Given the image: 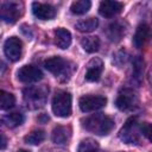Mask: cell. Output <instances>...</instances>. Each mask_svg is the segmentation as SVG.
Wrapping results in <instances>:
<instances>
[{"instance_id":"obj_7","label":"cell","mask_w":152,"mask_h":152,"mask_svg":"<svg viewBox=\"0 0 152 152\" xmlns=\"http://www.w3.org/2000/svg\"><path fill=\"white\" fill-rule=\"evenodd\" d=\"M23 4L18 1H5L1 5V19L5 23L13 24L23 14Z\"/></svg>"},{"instance_id":"obj_5","label":"cell","mask_w":152,"mask_h":152,"mask_svg":"<svg viewBox=\"0 0 152 152\" xmlns=\"http://www.w3.org/2000/svg\"><path fill=\"white\" fill-rule=\"evenodd\" d=\"M140 124L138 122L137 116L129 118L122 128L120 129L119 137L120 139L126 144H138L140 141Z\"/></svg>"},{"instance_id":"obj_21","label":"cell","mask_w":152,"mask_h":152,"mask_svg":"<svg viewBox=\"0 0 152 152\" xmlns=\"http://www.w3.org/2000/svg\"><path fill=\"white\" fill-rule=\"evenodd\" d=\"M144 71V61L140 58V56H137L133 61V68H132V81L140 83L141 76Z\"/></svg>"},{"instance_id":"obj_15","label":"cell","mask_w":152,"mask_h":152,"mask_svg":"<svg viewBox=\"0 0 152 152\" xmlns=\"http://www.w3.org/2000/svg\"><path fill=\"white\" fill-rule=\"evenodd\" d=\"M152 36V31L150 28V26L145 23L140 24L137 30H135V33L133 36V45L137 48V49H141L146 42L150 39V37Z\"/></svg>"},{"instance_id":"obj_19","label":"cell","mask_w":152,"mask_h":152,"mask_svg":"<svg viewBox=\"0 0 152 152\" xmlns=\"http://www.w3.org/2000/svg\"><path fill=\"white\" fill-rule=\"evenodd\" d=\"M97 26H99V20L96 18H88V19H84V20L76 23L75 28L78 30L80 32L89 33V32H93L94 30H96Z\"/></svg>"},{"instance_id":"obj_8","label":"cell","mask_w":152,"mask_h":152,"mask_svg":"<svg viewBox=\"0 0 152 152\" xmlns=\"http://www.w3.org/2000/svg\"><path fill=\"white\" fill-rule=\"evenodd\" d=\"M107 103V99L102 95H84L78 100L80 109L83 113L95 112L97 109H101Z\"/></svg>"},{"instance_id":"obj_11","label":"cell","mask_w":152,"mask_h":152,"mask_svg":"<svg viewBox=\"0 0 152 152\" xmlns=\"http://www.w3.org/2000/svg\"><path fill=\"white\" fill-rule=\"evenodd\" d=\"M126 32H127V25L125 21H121V20H115L114 23L109 24L106 31L108 39L113 43L120 42L125 37Z\"/></svg>"},{"instance_id":"obj_26","label":"cell","mask_w":152,"mask_h":152,"mask_svg":"<svg viewBox=\"0 0 152 152\" xmlns=\"http://www.w3.org/2000/svg\"><path fill=\"white\" fill-rule=\"evenodd\" d=\"M140 132L146 139L152 142V124L151 122H142L140 124Z\"/></svg>"},{"instance_id":"obj_29","label":"cell","mask_w":152,"mask_h":152,"mask_svg":"<svg viewBox=\"0 0 152 152\" xmlns=\"http://www.w3.org/2000/svg\"><path fill=\"white\" fill-rule=\"evenodd\" d=\"M147 76H148V82L152 84V68L150 69V71H148V75H147Z\"/></svg>"},{"instance_id":"obj_14","label":"cell","mask_w":152,"mask_h":152,"mask_svg":"<svg viewBox=\"0 0 152 152\" xmlns=\"http://www.w3.org/2000/svg\"><path fill=\"white\" fill-rule=\"evenodd\" d=\"M103 71V62L95 57L89 61L87 65V71H86V80L89 82H96L100 80V76Z\"/></svg>"},{"instance_id":"obj_4","label":"cell","mask_w":152,"mask_h":152,"mask_svg":"<svg viewBox=\"0 0 152 152\" xmlns=\"http://www.w3.org/2000/svg\"><path fill=\"white\" fill-rule=\"evenodd\" d=\"M52 112L58 118L71 115V95L65 90H58L52 99Z\"/></svg>"},{"instance_id":"obj_2","label":"cell","mask_w":152,"mask_h":152,"mask_svg":"<svg viewBox=\"0 0 152 152\" xmlns=\"http://www.w3.org/2000/svg\"><path fill=\"white\" fill-rule=\"evenodd\" d=\"M44 68L49 72H51L56 78H58L61 82L69 81V78L71 77L75 70V65L70 61L61 56H55L46 59L44 62Z\"/></svg>"},{"instance_id":"obj_30","label":"cell","mask_w":152,"mask_h":152,"mask_svg":"<svg viewBox=\"0 0 152 152\" xmlns=\"http://www.w3.org/2000/svg\"><path fill=\"white\" fill-rule=\"evenodd\" d=\"M18 152H30V151H27V150H19Z\"/></svg>"},{"instance_id":"obj_13","label":"cell","mask_w":152,"mask_h":152,"mask_svg":"<svg viewBox=\"0 0 152 152\" xmlns=\"http://www.w3.org/2000/svg\"><path fill=\"white\" fill-rule=\"evenodd\" d=\"M124 8L122 2L119 1H112V0H104L100 2L99 12L104 18H113L118 15Z\"/></svg>"},{"instance_id":"obj_22","label":"cell","mask_w":152,"mask_h":152,"mask_svg":"<svg viewBox=\"0 0 152 152\" xmlns=\"http://www.w3.org/2000/svg\"><path fill=\"white\" fill-rule=\"evenodd\" d=\"M90 6H91V2L89 0H78V1H74L70 6V11L74 13V14H77V15H81V14H84L87 13L89 10H90Z\"/></svg>"},{"instance_id":"obj_23","label":"cell","mask_w":152,"mask_h":152,"mask_svg":"<svg viewBox=\"0 0 152 152\" xmlns=\"http://www.w3.org/2000/svg\"><path fill=\"white\" fill-rule=\"evenodd\" d=\"M44 139H45V132L43 129H34L24 138L25 142L30 145H39L40 142L44 141Z\"/></svg>"},{"instance_id":"obj_3","label":"cell","mask_w":152,"mask_h":152,"mask_svg":"<svg viewBox=\"0 0 152 152\" xmlns=\"http://www.w3.org/2000/svg\"><path fill=\"white\" fill-rule=\"evenodd\" d=\"M49 88L40 86V87H27L23 90L24 102L27 108L30 109H38L42 108L48 100Z\"/></svg>"},{"instance_id":"obj_6","label":"cell","mask_w":152,"mask_h":152,"mask_svg":"<svg viewBox=\"0 0 152 152\" xmlns=\"http://www.w3.org/2000/svg\"><path fill=\"white\" fill-rule=\"evenodd\" d=\"M138 104V95L132 88H122L116 96L115 106L120 110H132Z\"/></svg>"},{"instance_id":"obj_9","label":"cell","mask_w":152,"mask_h":152,"mask_svg":"<svg viewBox=\"0 0 152 152\" xmlns=\"http://www.w3.org/2000/svg\"><path fill=\"white\" fill-rule=\"evenodd\" d=\"M23 52V42L18 37H10L4 43V53L5 56L12 61L17 62L20 59Z\"/></svg>"},{"instance_id":"obj_16","label":"cell","mask_w":152,"mask_h":152,"mask_svg":"<svg viewBox=\"0 0 152 152\" xmlns=\"http://www.w3.org/2000/svg\"><path fill=\"white\" fill-rule=\"evenodd\" d=\"M55 44L59 49H68L71 44V33L63 27L55 30Z\"/></svg>"},{"instance_id":"obj_25","label":"cell","mask_w":152,"mask_h":152,"mask_svg":"<svg viewBox=\"0 0 152 152\" xmlns=\"http://www.w3.org/2000/svg\"><path fill=\"white\" fill-rule=\"evenodd\" d=\"M77 152H101V150H100L97 141L88 138V139L82 140V142L78 146Z\"/></svg>"},{"instance_id":"obj_27","label":"cell","mask_w":152,"mask_h":152,"mask_svg":"<svg viewBox=\"0 0 152 152\" xmlns=\"http://www.w3.org/2000/svg\"><path fill=\"white\" fill-rule=\"evenodd\" d=\"M126 61H127V53H126V51H119L114 56V58H113V62L115 64H118V66H121L122 64H125Z\"/></svg>"},{"instance_id":"obj_28","label":"cell","mask_w":152,"mask_h":152,"mask_svg":"<svg viewBox=\"0 0 152 152\" xmlns=\"http://www.w3.org/2000/svg\"><path fill=\"white\" fill-rule=\"evenodd\" d=\"M6 137H5V134H1V150H5V147H6Z\"/></svg>"},{"instance_id":"obj_17","label":"cell","mask_w":152,"mask_h":152,"mask_svg":"<svg viewBox=\"0 0 152 152\" xmlns=\"http://www.w3.org/2000/svg\"><path fill=\"white\" fill-rule=\"evenodd\" d=\"M70 128L65 127V126H57L53 131H52V141L57 145H63L66 144L70 139Z\"/></svg>"},{"instance_id":"obj_1","label":"cell","mask_w":152,"mask_h":152,"mask_svg":"<svg viewBox=\"0 0 152 152\" xmlns=\"http://www.w3.org/2000/svg\"><path fill=\"white\" fill-rule=\"evenodd\" d=\"M82 127L96 135H107L114 128V120L103 113L93 114L82 119Z\"/></svg>"},{"instance_id":"obj_10","label":"cell","mask_w":152,"mask_h":152,"mask_svg":"<svg viewBox=\"0 0 152 152\" xmlns=\"http://www.w3.org/2000/svg\"><path fill=\"white\" fill-rule=\"evenodd\" d=\"M18 80L24 83H34L43 78L42 70L36 65H24L17 72Z\"/></svg>"},{"instance_id":"obj_20","label":"cell","mask_w":152,"mask_h":152,"mask_svg":"<svg viewBox=\"0 0 152 152\" xmlns=\"http://www.w3.org/2000/svg\"><path fill=\"white\" fill-rule=\"evenodd\" d=\"M81 45L83 48L84 51L93 53L96 52L100 48V39L96 36H89V37H84L81 39Z\"/></svg>"},{"instance_id":"obj_12","label":"cell","mask_w":152,"mask_h":152,"mask_svg":"<svg viewBox=\"0 0 152 152\" xmlns=\"http://www.w3.org/2000/svg\"><path fill=\"white\" fill-rule=\"evenodd\" d=\"M32 13L36 18L40 20H51L56 17V10L53 6L49 4L33 2L32 4Z\"/></svg>"},{"instance_id":"obj_18","label":"cell","mask_w":152,"mask_h":152,"mask_svg":"<svg viewBox=\"0 0 152 152\" xmlns=\"http://www.w3.org/2000/svg\"><path fill=\"white\" fill-rule=\"evenodd\" d=\"M2 122L10 128H14V127L20 126L24 122V115L19 112H13V113L4 115L2 116Z\"/></svg>"},{"instance_id":"obj_24","label":"cell","mask_w":152,"mask_h":152,"mask_svg":"<svg viewBox=\"0 0 152 152\" xmlns=\"http://www.w3.org/2000/svg\"><path fill=\"white\" fill-rule=\"evenodd\" d=\"M15 104V97L13 94L7 93L5 90L0 91V108L2 110H7Z\"/></svg>"}]
</instances>
